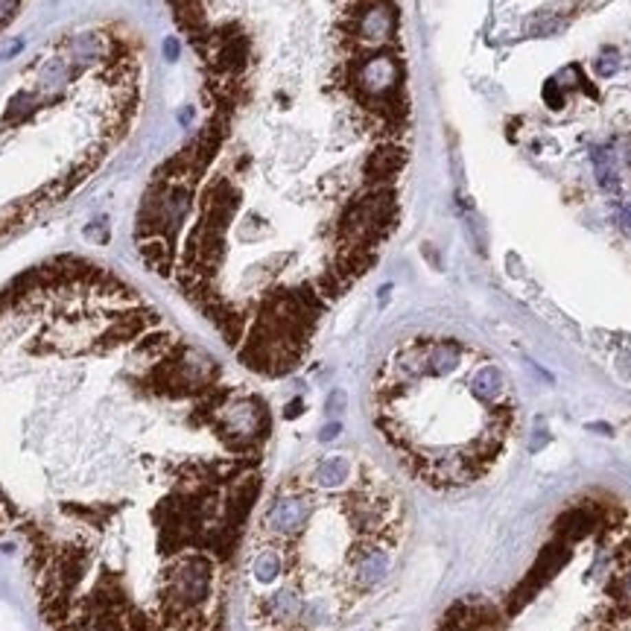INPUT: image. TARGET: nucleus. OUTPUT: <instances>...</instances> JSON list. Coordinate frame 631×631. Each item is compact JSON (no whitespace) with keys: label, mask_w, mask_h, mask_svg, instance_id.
<instances>
[{"label":"nucleus","mask_w":631,"mask_h":631,"mask_svg":"<svg viewBox=\"0 0 631 631\" xmlns=\"http://www.w3.org/2000/svg\"><path fill=\"white\" fill-rule=\"evenodd\" d=\"M269 439L263 397L111 269L0 289V544L47 631H228Z\"/></svg>","instance_id":"f257e3e1"},{"label":"nucleus","mask_w":631,"mask_h":631,"mask_svg":"<svg viewBox=\"0 0 631 631\" xmlns=\"http://www.w3.org/2000/svg\"><path fill=\"white\" fill-rule=\"evenodd\" d=\"M409 541V506L368 456L327 450L261 497L237 588L254 631H339L389 588Z\"/></svg>","instance_id":"f03ea898"},{"label":"nucleus","mask_w":631,"mask_h":631,"mask_svg":"<svg viewBox=\"0 0 631 631\" xmlns=\"http://www.w3.org/2000/svg\"><path fill=\"white\" fill-rule=\"evenodd\" d=\"M439 631H631V500H573L518 579L465 593Z\"/></svg>","instance_id":"7ed1b4c3"},{"label":"nucleus","mask_w":631,"mask_h":631,"mask_svg":"<svg viewBox=\"0 0 631 631\" xmlns=\"http://www.w3.org/2000/svg\"><path fill=\"white\" fill-rule=\"evenodd\" d=\"M483 359L447 336L401 342L371 386L374 427L403 471L436 491L476 485L500 465L518 427L511 401L491 403L474 386Z\"/></svg>","instance_id":"20e7f679"},{"label":"nucleus","mask_w":631,"mask_h":631,"mask_svg":"<svg viewBox=\"0 0 631 631\" xmlns=\"http://www.w3.org/2000/svg\"><path fill=\"white\" fill-rule=\"evenodd\" d=\"M593 167H596V179H599V184L605 187V190H617V187H619V179H617L611 152H605V149L593 152Z\"/></svg>","instance_id":"39448f33"},{"label":"nucleus","mask_w":631,"mask_h":631,"mask_svg":"<svg viewBox=\"0 0 631 631\" xmlns=\"http://www.w3.org/2000/svg\"><path fill=\"white\" fill-rule=\"evenodd\" d=\"M23 6H27V0H0V32L21 15Z\"/></svg>","instance_id":"423d86ee"},{"label":"nucleus","mask_w":631,"mask_h":631,"mask_svg":"<svg viewBox=\"0 0 631 631\" xmlns=\"http://www.w3.org/2000/svg\"><path fill=\"white\" fill-rule=\"evenodd\" d=\"M619 67V53L617 50H602V56L596 58V74L599 76H611Z\"/></svg>","instance_id":"0eeeda50"},{"label":"nucleus","mask_w":631,"mask_h":631,"mask_svg":"<svg viewBox=\"0 0 631 631\" xmlns=\"http://www.w3.org/2000/svg\"><path fill=\"white\" fill-rule=\"evenodd\" d=\"M544 100H546L549 109H561V105H564V91L555 85V79H549L544 85Z\"/></svg>","instance_id":"6e6552de"}]
</instances>
